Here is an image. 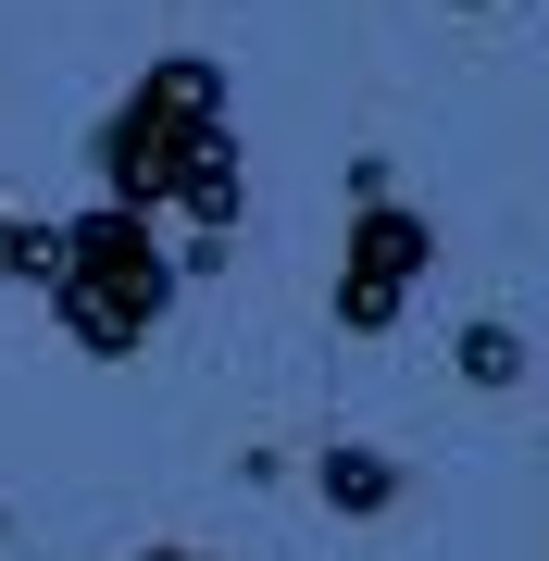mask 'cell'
<instances>
[{
    "mask_svg": "<svg viewBox=\"0 0 549 561\" xmlns=\"http://www.w3.org/2000/svg\"><path fill=\"white\" fill-rule=\"evenodd\" d=\"M101 201L125 213H150V201H175L201 238H238V125H225V76L201 50H175V62H150L138 88L113 101L101 125Z\"/></svg>",
    "mask_w": 549,
    "mask_h": 561,
    "instance_id": "cell-1",
    "label": "cell"
},
{
    "mask_svg": "<svg viewBox=\"0 0 549 561\" xmlns=\"http://www.w3.org/2000/svg\"><path fill=\"white\" fill-rule=\"evenodd\" d=\"M50 312H62V337H76L88 362H125L163 324V300H175V262H163V238H150V213H125V201H101V213H62L50 225Z\"/></svg>",
    "mask_w": 549,
    "mask_h": 561,
    "instance_id": "cell-2",
    "label": "cell"
},
{
    "mask_svg": "<svg viewBox=\"0 0 549 561\" xmlns=\"http://www.w3.org/2000/svg\"><path fill=\"white\" fill-rule=\"evenodd\" d=\"M425 262H437V225L375 201V213H363V238H350V275H338V324H350V337H387Z\"/></svg>",
    "mask_w": 549,
    "mask_h": 561,
    "instance_id": "cell-3",
    "label": "cell"
},
{
    "mask_svg": "<svg viewBox=\"0 0 549 561\" xmlns=\"http://www.w3.org/2000/svg\"><path fill=\"white\" fill-rule=\"evenodd\" d=\"M312 486H325L338 512H387V500H400V461H387V449H325Z\"/></svg>",
    "mask_w": 549,
    "mask_h": 561,
    "instance_id": "cell-4",
    "label": "cell"
},
{
    "mask_svg": "<svg viewBox=\"0 0 549 561\" xmlns=\"http://www.w3.org/2000/svg\"><path fill=\"white\" fill-rule=\"evenodd\" d=\"M449 362H462L474 387H525V324H500V312H474V324H462V350H449Z\"/></svg>",
    "mask_w": 549,
    "mask_h": 561,
    "instance_id": "cell-5",
    "label": "cell"
},
{
    "mask_svg": "<svg viewBox=\"0 0 549 561\" xmlns=\"http://www.w3.org/2000/svg\"><path fill=\"white\" fill-rule=\"evenodd\" d=\"M38 262H50V225L0 201V287H25V275H38Z\"/></svg>",
    "mask_w": 549,
    "mask_h": 561,
    "instance_id": "cell-6",
    "label": "cell"
},
{
    "mask_svg": "<svg viewBox=\"0 0 549 561\" xmlns=\"http://www.w3.org/2000/svg\"><path fill=\"white\" fill-rule=\"evenodd\" d=\"M138 561H201V549H138Z\"/></svg>",
    "mask_w": 549,
    "mask_h": 561,
    "instance_id": "cell-7",
    "label": "cell"
},
{
    "mask_svg": "<svg viewBox=\"0 0 549 561\" xmlns=\"http://www.w3.org/2000/svg\"><path fill=\"white\" fill-rule=\"evenodd\" d=\"M462 13H488V0H462Z\"/></svg>",
    "mask_w": 549,
    "mask_h": 561,
    "instance_id": "cell-8",
    "label": "cell"
}]
</instances>
